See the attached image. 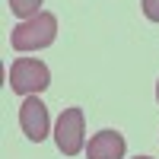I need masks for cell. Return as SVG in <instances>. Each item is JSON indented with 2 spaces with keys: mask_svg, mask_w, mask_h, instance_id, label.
Instances as JSON below:
<instances>
[{
  "mask_svg": "<svg viewBox=\"0 0 159 159\" xmlns=\"http://www.w3.org/2000/svg\"><path fill=\"white\" fill-rule=\"evenodd\" d=\"M48 105L38 99V96H25L22 105H19V127H22V134L35 140V143H42L48 137Z\"/></svg>",
  "mask_w": 159,
  "mask_h": 159,
  "instance_id": "cell-4",
  "label": "cell"
},
{
  "mask_svg": "<svg viewBox=\"0 0 159 159\" xmlns=\"http://www.w3.org/2000/svg\"><path fill=\"white\" fill-rule=\"evenodd\" d=\"M45 0H10V10H13V16H19L22 22L25 19H32V16H38V7H42Z\"/></svg>",
  "mask_w": 159,
  "mask_h": 159,
  "instance_id": "cell-6",
  "label": "cell"
},
{
  "mask_svg": "<svg viewBox=\"0 0 159 159\" xmlns=\"http://www.w3.org/2000/svg\"><path fill=\"white\" fill-rule=\"evenodd\" d=\"M86 159H124V137L118 130H99L86 147Z\"/></svg>",
  "mask_w": 159,
  "mask_h": 159,
  "instance_id": "cell-5",
  "label": "cell"
},
{
  "mask_svg": "<svg viewBox=\"0 0 159 159\" xmlns=\"http://www.w3.org/2000/svg\"><path fill=\"white\" fill-rule=\"evenodd\" d=\"M54 38H57V19H54V13H38V16L19 22L16 29L10 32V45L16 51H38V48L54 45Z\"/></svg>",
  "mask_w": 159,
  "mask_h": 159,
  "instance_id": "cell-1",
  "label": "cell"
},
{
  "mask_svg": "<svg viewBox=\"0 0 159 159\" xmlns=\"http://www.w3.org/2000/svg\"><path fill=\"white\" fill-rule=\"evenodd\" d=\"M54 140H57V150L64 156H76L86 150V140H83V108H64L57 118V127H54Z\"/></svg>",
  "mask_w": 159,
  "mask_h": 159,
  "instance_id": "cell-3",
  "label": "cell"
},
{
  "mask_svg": "<svg viewBox=\"0 0 159 159\" xmlns=\"http://www.w3.org/2000/svg\"><path fill=\"white\" fill-rule=\"evenodd\" d=\"M143 16L150 22H159V0H143Z\"/></svg>",
  "mask_w": 159,
  "mask_h": 159,
  "instance_id": "cell-7",
  "label": "cell"
},
{
  "mask_svg": "<svg viewBox=\"0 0 159 159\" xmlns=\"http://www.w3.org/2000/svg\"><path fill=\"white\" fill-rule=\"evenodd\" d=\"M137 159H150V156H137Z\"/></svg>",
  "mask_w": 159,
  "mask_h": 159,
  "instance_id": "cell-9",
  "label": "cell"
},
{
  "mask_svg": "<svg viewBox=\"0 0 159 159\" xmlns=\"http://www.w3.org/2000/svg\"><path fill=\"white\" fill-rule=\"evenodd\" d=\"M51 83V70L48 64H42L38 57H19L13 61L10 67V89L19 92V96H32V92H42Z\"/></svg>",
  "mask_w": 159,
  "mask_h": 159,
  "instance_id": "cell-2",
  "label": "cell"
},
{
  "mask_svg": "<svg viewBox=\"0 0 159 159\" xmlns=\"http://www.w3.org/2000/svg\"><path fill=\"white\" fill-rule=\"evenodd\" d=\"M156 102H159V83H156Z\"/></svg>",
  "mask_w": 159,
  "mask_h": 159,
  "instance_id": "cell-8",
  "label": "cell"
}]
</instances>
